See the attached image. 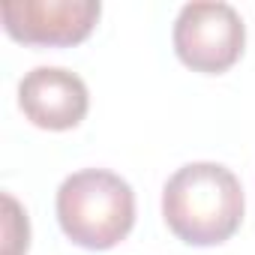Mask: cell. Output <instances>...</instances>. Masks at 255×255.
I'll use <instances>...</instances> for the list:
<instances>
[{"instance_id": "cell-4", "label": "cell", "mask_w": 255, "mask_h": 255, "mask_svg": "<svg viewBox=\"0 0 255 255\" xmlns=\"http://www.w3.org/2000/svg\"><path fill=\"white\" fill-rule=\"evenodd\" d=\"M99 15V0H9L0 9L6 36L33 48L78 45L93 33Z\"/></svg>"}, {"instance_id": "cell-3", "label": "cell", "mask_w": 255, "mask_h": 255, "mask_svg": "<svg viewBox=\"0 0 255 255\" xmlns=\"http://www.w3.org/2000/svg\"><path fill=\"white\" fill-rule=\"evenodd\" d=\"M174 54L201 75L228 72L246 45V27L228 3H186L174 21Z\"/></svg>"}, {"instance_id": "cell-1", "label": "cell", "mask_w": 255, "mask_h": 255, "mask_svg": "<svg viewBox=\"0 0 255 255\" xmlns=\"http://www.w3.org/2000/svg\"><path fill=\"white\" fill-rule=\"evenodd\" d=\"M243 186L219 162H189L162 189V219L186 246H219L243 222Z\"/></svg>"}, {"instance_id": "cell-6", "label": "cell", "mask_w": 255, "mask_h": 255, "mask_svg": "<svg viewBox=\"0 0 255 255\" xmlns=\"http://www.w3.org/2000/svg\"><path fill=\"white\" fill-rule=\"evenodd\" d=\"M30 246V222L21 204L6 192L3 195V255H24Z\"/></svg>"}, {"instance_id": "cell-2", "label": "cell", "mask_w": 255, "mask_h": 255, "mask_svg": "<svg viewBox=\"0 0 255 255\" xmlns=\"http://www.w3.org/2000/svg\"><path fill=\"white\" fill-rule=\"evenodd\" d=\"M57 222L63 234L90 252L114 249L135 225V192L120 174L84 168L57 189Z\"/></svg>"}, {"instance_id": "cell-5", "label": "cell", "mask_w": 255, "mask_h": 255, "mask_svg": "<svg viewBox=\"0 0 255 255\" xmlns=\"http://www.w3.org/2000/svg\"><path fill=\"white\" fill-rule=\"evenodd\" d=\"M18 108L48 132H66L87 117V84L63 66H36L18 84Z\"/></svg>"}]
</instances>
